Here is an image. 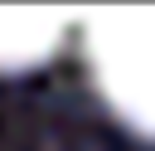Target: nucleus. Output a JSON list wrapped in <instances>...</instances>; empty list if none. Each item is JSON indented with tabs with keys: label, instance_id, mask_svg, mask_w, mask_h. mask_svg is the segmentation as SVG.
I'll return each mask as SVG.
<instances>
[{
	"label": "nucleus",
	"instance_id": "nucleus-1",
	"mask_svg": "<svg viewBox=\"0 0 155 151\" xmlns=\"http://www.w3.org/2000/svg\"><path fill=\"white\" fill-rule=\"evenodd\" d=\"M82 49L111 112L155 136V10H97L82 19Z\"/></svg>",
	"mask_w": 155,
	"mask_h": 151
},
{
	"label": "nucleus",
	"instance_id": "nucleus-2",
	"mask_svg": "<svg viewBox=\"0 0 155 151\" xmlns=\"http://www.w3.org/2000/svg\"><path fill=\"white\" fill-rule=\"evenodd\" d=\"M68 34V19L53 10H0V73L44 63Z\"/></svg>",
	"mask_w": 155,
	"mask_h": 151
}]
</instances>
